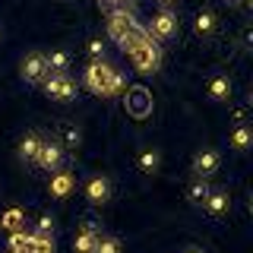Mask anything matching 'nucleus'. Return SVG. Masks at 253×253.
<instances>
[{"mask_svg": "<svg viewBox=\"0 0 253 253\" xmlns=\"http://www.w3.org/2000/svg\"><path fill=\"white\" fill-rule=\"evenodd\" d=\"M124 51L130 54V60L136 63V70H142V73H152V70H158V63H162V47H158V42L149 35L146 26H142L133 38H126Z\"/></svg>", "mask_w": 253, "mask_h": 253, "instance_id": "1", "label": "nucleus"}, {"mask_svg": "<svg viewBox=\"0 0 253 253\" xmlns=\"http://www.w3.org/2000/svg\"><path fill=\"white\" fill-rule=\"evenodd\" d=\"M85 89L92 95H114V92L124 89V76L117 73L111 63L92 60L89 67H85Z\"/></svg>", "mask_w": 253, "mask_h": 253, "instance_id": "2", "label": "nucleus"}, {"mask_svg": "<svg viewBox=\"0 0 253 253\" xmlns=\"http://www.w3.org/2000/svg\"><path fill=\"white\" fill-rule=\"evenodd\" d=\"M139 29H142V26H139V19H136V16H133L130 10H126V6H121V10H114V13L108 16V35L114 38V42L121 44V47H124L126 38H133Z\"/></svg>", "mask_w": 253, "mask_h": 253, "instance_id": "3", "label": "nucleus"}, {"mask_svg": "<svg viewBox=\"0 0 253 253\" xmlns=\"http://www.w3.org/2000/svg\"><path fill=\"white\" fill-rule=\"evenodd\" d=\"M126 114L136 117V121L152 114V92H149L146 85H133V89L126 92Z\"/></svg>", "mask_w": 253, "mask_h": 253, "instance_id": "4", "label": "nucleus"}, {"mask_svg": "<svg viewBox=\"0 0 253 253\" xmlns=\"http://www.w3.org/2000/svg\"><path fill=\"white\" fill-rule=\"evenodd\" d=\"M42 85H44V92L51 95V98H57V101L76 98V83L67 73H47V79H44Z\"/></svg>", "mask_w": 253, "mask_h": 253, "instance_id": "5", "label": "nucleus"}, {"mask_svg": "<svg viewBox=\"0 0 253 253\" xmlns=\"http://www.w3.org/2000/svg\"><path fill=\"white\" fill-rule=\"evenodd\" d=\"M19 73L22 79H26L29 85H38V83H44L47 79V60H44V54H29L26 60H22V67H19Z\"/></svg>", "mask_w": 253, "mask_h": 253, "instance_id": "6", "label": "nucleus"}, {"mask_svg": "<svg viewBox=\"0 0 253 253\" xmlns=\"http://www.w3.org/2000/svg\"><path fill=\"white\" fill-rule=\"evenodd\" d=\"M35 162L42 165V168L47 171H57L60 165H63V146L60 142H42V149H38V155H35Z\"/></svg>", "mask_w": 253, "mask_h": 253, "instance_id": "7", "label": "nucleus"}, {"mask_svg": "<svg viewBox=\"0 0 253 253\" xmlns=\"http://www.w3.org/2000/svg\"><path fill=\"white\" fill-rule=\"evenodd\" d=\"M149 35H152L155 42H158V38H171V35H177V16H174L171 10H162V13H158L155 19H152V29H149Z\"/></svg>", "mask_w": 253, "mask_h": 253, "instance_id": "8", "label": "nucleus"}, {"mask_svg": "<svg viewBox=\"0 0 253 253\" xmlns=\"http://www.w3.org/2000/svg\"><path fill=\"white\" fill-rule=\"evenodd\" d=\"M218 162H221V158H218L215 149H203V152H196V158H193V174L200 180H206L209 174L218 171Z\"/></svg>", "mask_w": 253, "mask_h": 253, "instance_id": "9", "label": "nucleus"}, {"mask_svg": "<svg viewBox=\"0 0 253 253\" xmlns=\"http://www.w3.org/2000/svg\"><path fill=\"white\" fill-rule=\"evenodd\" d=\"M111 196V180L105 177V174H95V177L85 184V200H89L92 206H105Z\"/></svg>", "mask_w": 253, "mask_h": 253, "instance_id": "10", "label": "nucleus"}, {"mask_svg": "<svg viewBox=\"0 0 253 253\" xmlns=\"http://www.w3.org/2000/svg\"><path fill=\"white\" fill-rule=\"evenodd\" d=\"M95 244H98L95 225H92V221H85V228L73 237V250H76V253H95Z\"/></svg>", "mask_w": 253, "mask_h": 253, "instance_id": "11", "label": "nucleus"}, {"mask_svg": "<svg viewBox=\"0 0 253 253\" xmlns=\"http://www.w3.org/2000/svg\"><path fill=\"white\" fill-rule=\"evenodd\" d=\"M73 184H76V177L70 171H57L51 177V184H47V190H51V196H57V200H60V196H67L70 190H73Z\"/></svg>", "mask_w": 253, "mask_h": 253, "instance_id": "12", "label": "nucleus"}, {"mask_svg": "<svg viewBox=\"0 0 253 253\" xmlns=\"http://www.w3.org/2000/svg\"><path fill=\"white\" fill-rule=\"evenodd\" d=\"M0 228H6L10 234L22 231V228H26V215H22V209H6L3 215H0Z\"/></svg>", "mask_w": 253, "mask_h": 253, "instance_id": "13", "label": "nucleus"}, {"mask_svg": "<svg viewBox=\"0 0 253 253\" xmlns=\"http://www.w3.org/2000/svg\"><path fill=\"white\" fill-rule=\"evenodd\" d=\"M209 95H212L215 101H228V98H231V79H228V76H212Z\"/></svg>", "mask_w": 253, "mask_h": 253, "instance_id": "14", "label": "nucleus"}, {"mask_svg": "<svg viewBox=\"0 0 253 253\" xmlns=\"http://www.w3.org/2000/svg\"><path fill=\"white\" fill-rule=\"evenodd\" d=\"M42 136H38V133H26V136H22V142H19V155L22 158H29V162H35V155H38V149H42Z\"/></svg>", "mask_w": 253, "mask_h": 253, "instance_id": "15", "label": "nucleus"}, {"mask_svg": "<svg viewBox=\"0 0 253 253\" xmlns=\"http://www.w3.org/2000/svg\"><path fill=\"white\" fill-rule=\"evenodd\" d=\"M203 206H206V212H209V215H225L231 203H228V193H209Z\"/></svg>", "mask_w": 253, "mask_h": 253, "instance_id": "16", "label": "nucleus"}, {"mask_svg": "<svg viewBox=\"0 0 253 253\" xmlns=\"http://www.w3.org/2000/svg\"><path fill=\"white\" fill-rule=\"evenodd\" d=\"M44 60H47V73H67V67H70L67 51H51V54H44Z\"/></svg>", "mask_w": 253, "mask_h": 253, "instance_id": "17", "label": "nucleus"}, {"mask_svg": "<svg viewBox=\"0 0 253 253\" xmlns=\"http://www.w3.org/2000/svg\"><path fill=\"white\" fill-rule=\"evenodd\" d=\"M57 133H60V142H63L67 149H76L79 139H83V136H79V130H76V124H70V121H63V124L57 126Z\"/></svg>", "mask_w": 253, "mask_h": 253, "instance_id": "18", "label": "nucleus"}, {"mask_svg": "<svg viewBox=\"0 0 253 253\" xmlns=\"http://www.w3.org/2000/svg\"><path fill=\"white\" fill-rule=\"evenodd\" d=\"M215 22H218L215 13H212V10H203L200 16H196V26H193L196 35H200V38H203V35H212V32H215Z\"/></svg>", "mask_w": 253, "mask_h": 253, "instance_id": "19", "label": "nucleus"}, {"mask_svg": "<svg viewBox=\"0 0 253 253\" xmlns=\"http://www.w3.org/2000/svg\"><path fill=\"white\" fill-rule=\"evenodd\" d=\"M209 193H212V190H209V184H206V180H193V184H190V190H187V200L196 203V206H203Z\"/></svg>", "mask_w": 253, "mask_h": 253, "instance_id": "20", "label": "nucleus"}, {"mask_svg": "<svg viewBox=\"0 0 253 253\" xmlns=\"http://www.w3.org/2000/svg\"><path fill=\"white\" fill-rule=\"evenodd\" d=\"M10 250L13 253H35V250H32V234H26V231L10 234Z\"/></svg>", "mask_w": 253, "mask_h": 253, "instance_id": "21", "label": "nucleus"}, {"mask_svg": "<svg viewBox=\"0 0 253 253\" xmlns=\"http://www.w3.org/2000/svg\"><path fill=\"white\" fill-rule=\"evenodd\" d=\"M32 250H35V253H54V250H57V247H54V237L51 234H32Z\"/></svg>", "mask_w": 253, "mask_h": 253, "instance_id": "22", "label": "nucleus"}, {"mask_svg": "<svg viewBox=\"0 0 253 253\" xmlns=\"http://www.w3.org/2000/svg\"><path fill=\"white\" fill-rule=\"evenodd\" d=\"M158 162H162V155H158L155 149H146V152L139 155V168H142V171H155Z\"/></svg>", "mask_w": 253, "mask_h": 253, "instance_id": "23", "label": "nucleus"}, {"mask_svg": "<svg viewBox=\"0 0 253 253\" xmlns=\"http://www.w3.org/2000/svg\"><path fill=\"white\" fill-rule=\"evenodd\" d=\"M95 253H121V244H117V237H98Z\"/></svg>", "mask_w": 253, "mask_h": 253, "instance_id": "24", "label": "nucleus"}, {"mask_svg": "<svg viewBox=\"0 0 253 253\" xmlns=\"http://www.w3.org/2000/svg\"><path fill=\"white\" fill-rule=\"evenodd\" d=\"M231 142H234V149H247L250 146V130L247 126H237V130L231 133Z\"/></svg>", "mask_w": 253, "mask_h": 253, "instance_id": "25", "label": "nucleus"}, {"mask_svg": "<svg viewBox=\"0 0 253 253\" xmlns=\"http://www.w3.org/2000/svg\"><path fill=\"white\" fill-rule=\"evenodd\" d=\"M51 228H54V218L51 215H42V218H38V234H51Z\"/></svg>", "mask_w": 253, "mask_h": 253, "instance_id": "26", "label": "nucleus"}, {"mask_svg": "<svg viewBox=\"0 0 253 253\" xmlns=\"http://www.w3.org/2000/svg\"><path fill=\"white\" fill-rule=\"evenodd\" d=\"M101 51H105V47H101L98 38H89V54H92V60H101Z\"/></svg>", "mask_w": 253, "mask_h": 253, "instance_id": "27", "label": "nucleus"}, {"mask_svg": "<svg viewBox=\"0 0 253 253\" xmlns=\"http://www.w3.org/2000/svg\"><path fill=\"white\" fill-rule=\"evenodd\" d=\"M184 253H206V250H203V247H187Z\"/></svg>", "mask_w": 253, "mask_h": 253, "instance_id": "28", "label": "nucleus"}, {"mask_svg": "<svg viewBox=\"0 0 253 253\" xmlns=\"http://www.w3.org/2000/svg\"><path fill=\"white\" fill-rule=\"evenodd\" d=\"M108 3H126V0H108Z\"/></svg>", "mask_w": 253, "mask_h": 253, "instance_id": "29", "label": "nucleus"}, {"mask_svg": "<svg viewBox=\"0 0 253 253\" xmlns=\"http://www.w3.org/2000/svg\"><path fill=\"white\" fill-rule=\"evenodd\" d=\"M158 3H165V6H168V3H171V0H158Z\"/></svg>", "mask_w": 253, "mask_h": 253, "instance_id": "30", "label": "nucleus"}, {"mask_svg": "<svg viewBox=\"0 0 253 253\" xmlns=\"http://www.w3.org/2000/svg\"><path fill=\"white\" fill-rule=\"evenodd\" d=\"M228 3H241V0H228Z\"/></svg>", "mask_w": 253, "mask_h": 253, "instance_id": "31", "label": "nucleus"}]
</instances>
